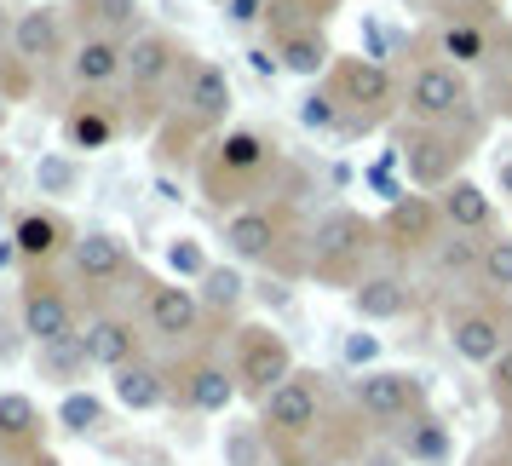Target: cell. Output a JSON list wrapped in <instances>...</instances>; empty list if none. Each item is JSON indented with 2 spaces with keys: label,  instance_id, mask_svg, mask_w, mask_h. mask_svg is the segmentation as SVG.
I'll list each match as a JSON object with an SVG mask.
<instances>
[{
  "label": "cell",
  "instance_id": "16",
  "mask_svg": "<svg viewBox=\"0 0 512 466\" xmlns=\"http://www.w3.org/2000/svg\"><path fill=\"white\" fill-rule=\"evenodd\" d=\"M70 265L87 288H110L121 277H139V265H133V254H127V242L116 231H81L70 248Z\"/></svg>",
  "mask_w": 512,
  "mask_h": 466
},
{
  "label": "cell",
  "instance_id": "10",
  "mask_svg": "<svg viewBox=\"0 0 512 466\" xmlns=\"http://www.w3.org/2000/svg\"><path fill=\"white\" fill-rule=\"evenodd\" d=\"M190 64H196V52L179 47L167 29H144V35L127 41V70H121V81H127L133 93H162L167 81L185 75Z\"/></svg>",
  "mask_w": 512,
  "mask_h": 466
},
{
  "label": "cell",
  "instance_id": "8",
  "mask_svg": "<svg viewBox=\"0 0 512 466\" xmlns=\"http://www.w3.org/2000/svg\"><path fill=\"white\" fill-rule=\"evenodd\" d=\"M317 415H323V386H317V374L294 369L277 392L259 403V432L265 438H282V443H300L317 426Z\"/></svg>",
  "mask_w": 512,
  "mask_h": 466
},
{
  "label": "cell",
  "instance_id": "6",
  "mask_svg": "<svg viewBox=\"0 0 512 466\" xmlns=\"http://www.w3.org/2000/svg\"><path fill=\"white\" fill-rule=\"evenodd\" d=\"M328 93L346 104V116H392L397 104H403V81H397L380 58H363V52H340L334 64H328Z\"/></svg>",
  "mask_w": 512,
  "mask_h": 466
},
{
  "label": "cell",
  "instance_id": "35",
  "mask_svg": "<svg viewBox=\"0 0 512 466\" xmlns=\"http://www.w3.org/2000/svg\"><path fill=\"white\" fill-rule=\"evenodd\" d=\"M58 426H64V432H98V426H104V403H98L93 392H64Z\"/></svg>",
  "mask_w": 512,
  "mask_h": 466
},
{
  "label": "cell",
  "instance_id": "46",
  "mask_svg": "<svg viewBox=\"0 0 512 466\" xmlns=\"http://www.w3.org/2000/svg\"><path fill=\"white\" fill-rule=\"evenodd\" d=\"M495 179H501V196H512V156L501 162V173H495Z\"/></svg>",
  "mask_w": 512,
  "mask_h": 466
},
{
  "label": "cell",
  "instance_id": "39",
  "mask_svg": "<svg viewBox=\"0 0 512 466\" xmlns=\"http://www.w3.org/2000/svg\"><path fill=\"white\" fill-rule=\"evenodd\" d=\"M41 363H47V369L58 374V380H70V374H81V369H87V351H81V334H75V340H64V346H47V351H41Z\"/></svg>",
  "mask_w": 512,
  "mask_h": 466
},
{
  "label": "cell",
  "instance_id": "19",
  "mask_svg": "<svg viewBox=\"0 0 512 466\" xmlns=\"http://www.w3.org/2000/svg\"><path fill=\"white\" fill-rule=\"evenodd\" d=\"M231 75H225V64H213V58H196L185 70V116L196 121V127H225V116H231Z\"/></svg>",
  "mask_w": 512,
  "mask_h": 466
},
{
  "label": "cell",
  "instance_id": "25",
  "mask_svg": "<svg viewBox=\"0 0 512 466\" xmlns=\"http://www.w3.org/2000/svg\"><path fill=\"white\" fill-rule=\"evenodd\" d=\"M438 208H443V225H449V231L489 236V225H495V202H489V190L472 185V179H455L449 190H438Z\"/></svg>",
  "mask_w": 512,
  "mask_h": 466
},
{
  "label": "cell",
  "instance_id": "20",
  "mask_svg": "<svg viewBox=\"0 0 512 466\" xmlns=\"http://www.w3.org/2000/svg\"><path fill=\"white\" fill-rule=\"evenodd\" d=\"M64 52V12H52V6H24L18 18H12V58L35 70V64H52Z\"/></svg>",
  "mask_w": 512,
  "mask_h": 466
},
{
  "label": "cell",
  "instance_id": "29",
  "mask_svg": "<svg viewBox=\"0 0 512 466\" xmlns=\"http://www.w3.org/2000/svg\"><path fill=\"white\" fill-rule=\"evenodd\" d=\"M116 403L121 409H133V415L162 409L167 403V374L150 369V363H127V369H116Z\"/></svg>",
  "mask_w": 512,
  "mask_h": 466
},
{
  "label": "cell",
  "instance_id": "26",
  "mask_svg": "<svg viewBox=\"0 0 512 466\" xmlns=\"http://www.w3.org/2000/svg\"><path fill=\"white\" fill-rule=\"evenodd\" d=\"M75 29L81 35H110V41H133L139 29V0H70Z\"/></svg>",
  "mask_w": 512,
  "mask_h": 466
},
{
  "label": "cell",
  "instance_id": "4",
  "mask_svg": "<svg viewBox=\"0 0 512 466\" xmlns=\"http://www.w3.org/2000/svg\"><path fill=\"white\" fill-rule=\"evenodd\" d=\"M472 156V133H455V127H397V162L415 179L420 190H449L455 179H466L461 167Z\"/></svg>",
  "mask_w": 512,
  "mask_h": 466
},
{
  "label": "cell",
  "instance_id": "1",
  "mask_svg": "<svg viewBox=\"0 0 512 466\" xmlns=\"http://www.w3.org/2000/svg\"><path fill=\"white\" fill-rule=\"evenodd\" d=\"M271 167H277V144L259 127H231L202 156V190H208L213 208H248V196L265 185Z\"/></svg>",
  "mask_w": 512,
  "mask_h": 466
},
{
  "label": "cell",
  "instance_id": "42",
  "mask_svg": "<svg viewBox=\"0 0 512 466\" xmlns=\"http://www.w3.org/2000/svg\"><path fill=\"white\" fill-rule=\"evenodd\" d=\"M489 397H495V403H512V346L489 363Z\"/></svg>",
  "mask_w": 512,
  "mask_h": 466
},
{
  "label": "cell",
  "instance_id": "30",
  "mask_svg": "<svg viewBox=\"0 0 512 466\" xmlns=\"http://www.w3.org/2000/svg\"><path fill=\"white\" fill-rule=\"evenodd\" d=\"M41 438V409L24 392H0V449H29Z\"/></svg>",
  "mask_w": 512,
  "mask_h": 466
},
{
  "label": "cell",
  "instance_id": "15",
  "mask_svg": "<svg viewBox=\"0 0 512 466\" xmlns=\"http://www.w3.org/2000/svg\"><path fill=\"white\" fill-rule=\"evenodd\" d=\"M225 248L231 259L242 265H271L282 254V213L265 208V202H248V208H236L225 219Z\"/></svg>",
  "mask_w": 512,
  "mask_h": 466
},
{
  "label": "cell",
  "instance_id": "34",
  "mask_svg": "<svg viewBox=\"0 0 512 466\" xmlns=\"http://www.w3.org/2000/svg\"><path fill=\"white\" fill-rule=\"evenodd\" d=\"M242 271H231V265H208V277H202V305L208 311H236V300H242Z\"/></svg>",
  "mask_w": 512,
  "mask_h": 466
},
{
  "label": "cell",
  "instance_id": "12",
  "mask_svg": "<svg viewBox=\"0 0 512 466\" xmlns=\"http://www.w3.org/2000/svg\"><path fill=\"white\" fill-rule=\"evenodd\" d=\"M449 346H455L461 363L489 369V363L512 346V323L501 311H489V305H455V311H449Z\"/></svg>",
  "mask_w": 512,
  "mask_h": 466
},
{
  "label": "cell",
  "instance_id": "48",
  "mask_svg": "<svg viewBox=\"0 0 512 466\" xmlns=\"http://www.w3.org/2000/svg\"><path fill=\"white\" fill-rule=\"evenodd\" d=\"M29 466H64V461H52V455H35V461H29Z\"/></svg>",
  "mask_w": 512,
  "mask_h": 466
},
{
  "label": "cell",
  "instance_id": "45",
  "mask_svg": "<svg viewBox=\"0 0 512 466\" xmlns=\"http://www.w3.org/2000/svg\"><path fill=\"white\" fill-rule=\"evenodd\" d=\"M12 259H24V254H18V242H12V236H6V242H0V271H6V265H12Z\"/></svg>",
  "mask_w": 512,
  "mask_h": 466
},
{
  "label": "cell",
  "instance_id": "40",
  "mask_svg": "<svg viewBox=\"0 0 512 466\" xmlns=\"http://www.w3.org/2000/svg\"><path fill=\"white\" fill-rule=\"evenodd\" d=\"M265 6L271 0H219V12H225L231 29H265Z\"/></svg>",
  "mask_w": 512,
  "mask_h": 466
},
{
  "label": "cell",
  "instance_id": "50",
  "mask_svg": "<svg viewBox=\"0 0 512 466\" xmlns=\"http://www.w3.org/2000/svg\"><path fill=\"white\" fill-rule=\"evenodd\" d=\"M311 466H328V461H311Z\"/></svg>",
  "mask_w": 512,
  "mask_h": 466
},
{
  "label": "cell",
  "instance_id": "37",
  "mask_svg": "<svg viewBox=\"0 0 512 466\" xmlns=\"http://www.w3.org/2000/svg\"><path fill=\"white\" fill-rule=\"evenodd\" d=\"M75 179H81V167H75L70 156H47V162H35V185H41V196H70Z\"/></svg>",
  "mask_w": 512,
  "mask_h": 466
},
{
  "label": "cell",
  "instance_id": "49",
  "mask_svg": "<svg viewBox=\"0 0 512 466\" xmlns=\"http://www.w3.org/2000/svg\"><path fill=\"white\" fill-rule=\"evenodd\" d=\"M426 6H449V0H426Z\"/></svg>",
  "mask_w": 512,
  "mask_h": 466
},
{
  "label": "cell",
  "instance_id": "23",
  "mask_svg": "<svg viewBox=\"0 0 512 466\" xmlns=\"http://www.w3.org/2000/svg\"><path fill=\"white\" fill-rule=\"evenodd\" d=\"M236 369H225V363H213V357H196L185 374H179V397H185V409H196V415H225L236 403Z\"/></svg>",
  "mask_w": 512,
  "mask_h": 466
},
{
  "label": "cell",
  "instance_id": "44",
  "mask_svg": "<svg viewBox=\"0 0 512 466\" xmlns=\"http://www.w3.org/2000/svg\"><path fill=\"white\" fill-rule=\"evenodd\" d=\"M12 18H18V12H12V6L0 0V41H12Z\"/></svg>",
  "mask_w": 512,
  "mask_h": 466
},
{
  "label": "cell",
  "instance_id": "47",
  "mask_svg": "<svg viewBox=\"0 0 512 466\" xmlns=\"http://www.w3.org/2000/svg\"><path fill=\"white\" fill-rule=\"evenodd\" d=\"M6 116H12V93L0 87V127H6Z\"/></svg>",
  "mask_w": 512,
  "mask_h": 466
},
{
  "label": "cell",
  "instance_id": "36",
  "mask_svg": "<svg viewBox=\"0 0 512 466\" xmlns=\"http://www.w3.org/2000/svg\"><path fill=\"white\" fill-rule=\"evenodd\" d=\"M478 277H484L489 288L512 294V236H484V271H478Z\"/></svg>",
  "mask_w": 512,
  "mask_h": 466
},
{
  "label": "cell",
  "instance_id": "7",
  "mask_svg": "<svg viewBox=\"0 0 512 466\" xmlns=\"http://www.w3.org/2000/svg\"><path fill=\"white\" fill-rule=\"evenodd\" d=\"M288 374H294V351L271 323H248L236 334V386H242V397L265 403Z\"/></svg>",
  "mask_w": 512,
  "mask_h": 466
},
{
  "label": "cell",
  "instance_id": "38",
  "mask_svg": "<svg viewBox=\"0 0 512 466\" xmlns=\"http://www.w3.org/2000/svg\"><path fill=\"white\" fill-rule=\"evenodd\" d=\"M167 265H173V277L185 282V277H208V254H202V248H196V236H173V242H167Z\"/></svg>",
  "mask_w": 512,
  "mask_h": 466
},
{
  "label": "cell",
  "instance_id": "43",
  "mask_svg": "<svg viewBox=\"0 0 512 466\" xmlns=\"http://www.w3.org/2000/svg\"><path fill=\"white\" fill-rule=\"evenodd\" d=\"M374 357H380V340H374V334H351L346 340V363L351 369H369Z\"/></svg>",
  "mask_w": 512,
  "mask_h": 466
},
{
  "label": "cell",
  "instance_id": "31",
  "mask_svg": "<svg viewBox=\"0 0 512 466\" xmlns=\"http://www.w3.org/2000/svg\"><path fill=\"white\" fill-rule=\"evenodd\" d=\"M403 455L415 466H443L449 461V432H443V420H432V415H420L409 432H403Z\"/></svg>",
  "mask_w": 512,
  "mask_h": 466
},
{
  "label": "cell",
  "instance_id": "9",
  "mask_svg": "<svg viewBox=\"0 0 512 466\" xmlns=\"http://www.w3.org/2000/svg\"><path fill=\"white\" fill-rule=\"evenodd\" d=\"M18 317H24V334L35 340V346H64V340H75L81 328H75V305L70 294L58 288L52 277H41V271H29L24 288H18Z\"/></svg>",
  "mask_w": 512,
  "mask_h": 466
},
{
  "label": "cell",
  "instance_id": "32",
  "mask_svg": "<svg viewBox=\"0 0 512 466\" xmlns=\"http://www.w3.org/2000/svg\"><path fill=\"white\" fill-rule=\"evenodd\" d=\"M432 259H438V271L443 277H466V271H484V236H443L438 248H432Z\"/></svg>",
  "mask_w": 512,
  "mask_h": 466
},
{
  "label": "cell",
  "instance_id": "27",
  "mask_svg": "<svg viewBox=\"0 0 512 466\" xmlns=\"http://www.w3.org/2000/svg\"><path fill=\"white\" fill-rule=\"evenodd\" d=\"M282 58V70L288 75H300V81H317V75H328V64L340 58V52L328 47V29H294V35H282L277 47H271Z\"/></svg>",
  "mask_w": 512,
  "mask_h": 466
},
{
  "label": "cell",
  "instance_id": "22",
  "mask_svg": "<svg viewBox=\"0 0 512 466\" xmlns=\"http://www.w3.org/2000/svg\"><path fill=\"white\" fill-rule=\"evenodd\" d=\"M12 242H18V254H24V265H47V259H58L64 248H75V231L64 213L52 208H29L12 219Z\"/></svg>",
  "mask_w": 512,
  "mask_h": 466
},
{
  "label": "cell",
  "instance_id": "17",
  "mask_svg": "<svg viewBox=\"0 0 512 466\" xmlns=\"http://www.w3.org/2000/svg\"><path fill=\"white\" fill-rule=\"evenodd\" d=\"M121 139V110L116 98L104 93H75V104L64 110V144L70 150H110V144Z\"/></svg>",
  "mask_w": 512,
  "mask_h": 466
},
{
  "label": "cell",
  "instance_id": "28",
  "mask_svg": "<svg viewBox=\"0 0 512 466\" xmlns=\"http://www.w3.org/2000/svg\"><path fill=\"white\" fill-rule=\"evenodd\" d=\"M340 12V0H271L265 6V35H271V47H277L282 35H294V29H328V18Z\"/></svg>",
  "mask_w": 512,
  "mask_h": 466
},
{
  "label": "cell",
  "instance_id": "13",
  "mask_svg": "<svg viewBox=\"0 0 512 466\" xmlns=\"http://www.w3.org/2000/svg\"><path fill=\"white\" fill-rule=\"evenodd\" d=\"M202 294L185 288V282H150L144 277V323L150 334H162V340H190L196 328H202Z\"/></svg>",
  "mask_w": 512,
  "mask_h": 466
},
{
  "label": "cell",
  "instance_id": "2",
  "mask_svg": "<svg viewBox=\"0 0 512 466\" xmlns=\"http://www.w3.org/2000/svg\"><path fill=\"white\" fill-rule=\"evenodd\" d=\"M403 116L420 127H455L478 139V110H472V81L466 70L443 58H415V70L403 81Z\"/></svg>",
  "mask_w": 512,
  "mask_h": 466
},
{
  "label": "cell",
  "instance_id": "33",
  "mask_svg": "<svg viewBox=\"0 0 512 466\" xmlns=\"http://www.w3.org/2000/svg\"><path fill=\"white\" fill-rule=\"evenodd\" d=\"M346 104L328 93V87H317V93H305L300 98V127H311V133H340L346 127Z\"/></svg>",
  "mask_w": 512,
  "mask_h": 466
},
{
  "label": "cell",
  "instance_id": "5",
  "mask_svg": "<svg viewBox=\"0 0 512 466\" xmlns=\"http://www.w3.org/2000/svg\"><path fill=\"white\" fill-rule=\"evenodd\" d=\"M495 47H501V35L489 24V12H472V0L466 6H455V0L438 6V24L420 35V58H443L455 70H489Z\"/></svg>",
  "mask_w": 512,
  "mask_h": 466
},
{
  "label": "cell",
  "instance_id": "3",
  "mask_svg": "<svg viewBox=\"0 0 512 466\" xmlns=\"http://www.w3.org/2000/svg\"><path fill=\"white\" fill-rule=\"evenodd\" d=\"M380 248V219H363L357 208H334L317 219V231L305 236V254H311V271L323 282H346V288H357V282L369 277L363 265H369V254Z\"/></svg>",
  "mask_w": 512,
  "mask_h": 466
},
{
  "label": "cell",
  "instance_id": "18",
  "mask_svg": "<svg viewBox=\"0 0 512 466\" xmlns=\"http://www.w3.org/2000/svg\"><path fill=\"white\" fill-rule=\"evenodd\" d=\"M81 351H87V363L93 369H127V363H139V328H133V317H121V311H98V317H87V328H81Z\"/></svg>",
  "mask_w": 512,
  "mask_h": 466
},
{
  "label": "cell",
  "instance_id": "14",
  "mask_svg": "<svg viewBox=\"0 0 512 466\" xmlns=\"http://www.w3.org/2000/svg\"><path fill=\"white\" fill-rule=\"evenodd\" d=\"M438 225H443V208L432 196H397L392 208L380 213V242L397 248V254H420V248H438Z\"/></svg>",
  "mask_w": 512,
  "mask_h": 466
},
{
  "label": "cell",
  "instance_id": "24",
  "mask_svg": "<svg viewBox=\"0 0 512 466\" xmlns=\"http://www.w3.org/2000/svg\"><path fill=\"white\" fill-rule=\"evenodd\" d=\"M351 311L363 323H397L415 311V288L397 277V271H369V277L351 288Z\"/></svg>",
  "mask_w": 512,
  "mask_h": 466
},
{
  "label": "cell",
  "instance_id": "21",
  "mask_svg": "<svg viewBox=\"0 0 512 466\" xmlns=\"http://www.w3.org/2000/svg\"><path fill=\"white\" fill-rule=\"evenodd\" d=\"M127 70V41H110V35H81L70 52V81L75 93H104L110 81H121Z\"/></svg>",
  "mask_w": 512,
  "mask_h": 466
},
{
  "label": "cell",
  "instance_id": "11",
  "mask_svg": "<svg viewBox=\"0 0 512 466\" xmlns=\"http://www.w3.org/2000/svg\"><path fill=\"white\" fill-rule=\"evenodd\" d=\"M420 374H403V369H363L351 380V403L363 409L369 420H409L420 409Z\"/></svg>",
  "mask_w": 512,
  "mask_h": 466
},
{
  "label": "cell",
  "instance_id": "41",
  "mask_svg": "<svg viewBox=\"0 0 512 466\" xmlns=\"http://www.w3.org/2000/svg\"><path fill=\"white\" fill-rule=\"evenodd\" d=\"M259 426H236L231 438H225V455H231V466H259Z\"/></svg>",
  "mask_w": 512,
  "mask_h": 466
}]
</instances>
